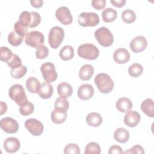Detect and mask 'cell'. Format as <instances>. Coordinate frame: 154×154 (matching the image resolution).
I'll return each instance as SVG.
<instances>
[{
  "label": "cell",
  "instance_id": "cell-32",
  "mask_svg": "<svg viewBox=\"0 0 154 154\" xmlns=\"http://www.w3.org/2000/svg\"><path fill=\"white\" fill-rule=\"evenodd\" d=\"M143 71V66L138 63H134L131 65L128 69V73L133 78L140 76Z\"/></svg>",
  "mask_w": 154,
  "mask_h": 154
},
{
  "label": "cell",
  "instance_id": "cell-30",
  "mask_svg": "<svg viewBox=\"0 0 154 154\" xmlns=\"http://www.w3.org/2000/svg\"><path fill=\"white\" fill-rule=\"evenodd\" d=\"M27 68L23 65H21L17 68L11 69L10 71L11 76L15 79H20L23 78L26 73Z\"/></svg>",
  "mask_w": 154,
  "mask_h": 154
},
{
  "label": "cell",
  "instance_id": "cell-27",
  "mask_svg": "<svg viewBox=\"0 0 154 154\" xmlns=\"http://www.w3.org/2000/svg\"><path fill=\"white\" fill-rule=\"evenodd\" d=\"M51 120L55 124H61L64 123L67 118V113L54 109L51 115Z\"/></svg>",
  "mask_w": 154,
  "mask_h": 154
},
{
  "label": "cell",
  "instance_id": "cell-41",
  "mask_svg": "<svg viewBox=\"0 0 154 154\" xmlns=\"http://www.w3.org/2000/svg\"><path fill=\"white\" fill-rule=\"evenodd\" d=\"M123 153H140V154H143V153H144V151L143 148L142 146H141L140 145H135L131 149H129L127 151H125V152H123Z\"/></svg>",
  "mask_w": 154,
  "mask_h": 154
},
{
  "label": "cell",
  "instance_id": "cell-3",
  "mask_svg": "<svg viewBox=\"0 0 154 154\" xmlns=\"http://www.w3.org/2000/svg\"><path fill=\"white\" fill-rule=\"evenodd\" d=\"M94 37L97 42L103 47L111 46L114 42V37L111 31L106 27L99 28L94 32Z\"/></svg>",
  "mask_w": 154,
  "mask_h": 154
},
{
  "label": "cell",
  "instance_id": "cell-19",
  "mask_svg": "<svg viewBox=\"0 0 154 154\" xmlns=\"http://www.w3.org/2000/svg\"><path fill=\"white\" fill-rule=\"evenodd\" d=\"M116 108L122 112H126L130 111L132 108L131 100L127 97H121L116 102Z\"/></svg>",
  "mask_w": 154,
  "mask_h": 154
},
{
  "label": "cell",
  "instance_id": "cell-22",
  "mask_svg": "<svg viewBox=\"0 0 154 154\" xmlns=\"http://www.w3.org/2000/svg\"><path fill=\"white\" fill-rule=\"evenodd\" d=\"M141 111L148 117H154V103L152 99L148 98L143 101L141 104Z\"/></svg>",
  "mask_w": 154,
  "mask_h": 154
},
{
  "label": "cell",
  "instance_id": "cell-10",
  "mask_svg": "<svg viewBox=\"0 0 154 154\" xmlns=\"http://www.w3.org/2000/svg\"><path fill=\"white\" fill-rule=\"evenodd\" d=\"M0 127L6 133L14 134L18 131L19 125L16 120L7 117L1 120Z\"/></svg>",
  "mask_w": 154,
  "mask_h": 154
},
{
  "label": "cell",
  "instance_id": "cell-42",
  "mask_svg": "<svg viewBox=\"0 0 154 154\" xmlns=\"http://www.w3.org/2000/svg\"><path fill=\"white\" fill-rule=\"evenodd\" d=\"M106 3L105 0H93L91 1V5L95 9L100 10L105 7Z\"/></svg>",
  "mask_w": 154,
  "mask_h": 154
},
{
  "label": "cell",
  "instance_id": "cell-26",
  "mask_svg": "<svg viewBox=\"0 0 154 154\" xmlns=\"http://www.w3.org/2000/svg\"><path fill=\"white\" fill-rule=\"evenodd\" d=\"M117 16L116 10L111 8H106L104 9L102 13V17L105 22L109 23L116 20Z\"/></svg>",
  "mask_w": 154,
  "mask_h": 154
},
{
  "label": "cell",
  "instance_id": "cell-11",
  "mask_svg": "<svg viewBox=\"0 0 154 154\" xmlns=\"http://www.w3.org/2000/svg\"><path fill=\"white\" fill-rule=\"evenodd\" d=\"M55 16L57 19L63 25H67L72 23L73 17L70 11L67 7H60L55 11Z\"/></svg>",
  "mask_w": 154,
  "mask_h": 154
},
{
  "label": "cell",
  "instance_id": "cell-4",
  "mask_svg": "<svg viewBox=\"0 0 154 154\" xmlns=\"http://www.w3.org/2000/svg\"><path fill=\"white\" fill-rule=\"evenodd\" d=\"M8 96L19 106L28 101L24 88L22 85L19 84H14L10 88Z\"/></svg>",
  "mask_w": 154,
  "mask_h": 154
},
{
  "label": "cell",
  "instance_id": "cell-46",
  "mask_svg": "<svg viewBox=\"0 0 154 154\" xmlns=\"http://www.w3.org/2000/svg\"><path fill=\"white\" fill-rule=\"evenodd\" d=\"M7 109V104L3 102H1V115H2L4 113L6 112Z\"/></svg>",
  "mask_w": 154,
  "mask_h": 154
},
{
  "label": "cell",
  "instance_id": "cell-15",
  "mask_svg": "<svg viewBox=\"0 0 154 154\" xmlns=\"http://www.w3.org/2000/svg\"><path fill=\"white\" fill-rule=\"evenodd\" d=\"M20 147V143L16 137H8L4 142V148L8 153L16 152Z\"/></svg>",
  "mask_w": 154,
  "mask_h": 154
},
{
  "label": "cell",
  "instance_id": "cell-9",
  "mask_svg": "<svg viewBox=\"0 0 154 154\" xmlns=\"http://www.w3.org/2000/svg\"><path fill=\"white\" fill-rule=\"evenodd\" d=\"M26 129L34 136L40 135L44 130L43 123L35 119H27L25 122Z\"/></svg>",
  "mask_w": 154,
  "mask_h": 154
},
{
  "label": "cell",
  "instance_id": "cell-39",
  "mask_svg": "<svg viewBox=\"0 0 154 154\" xmlns=\"http://www.w3.org/2000/svg\"><path fill=\"white\" fill-rule=\"evenodd\" d=\"M7 64L11 69H15L22 65V60L17 55L13 54L12 58L7 63Z\"/></svg>",
  "mask_w": 154,
  "mask_h": 154
},
{
  "label": "cell",
  "instance_id": "cell-6",
  "mask_svg": "<svg viewBox=\"0 0 154 154\" xmlns=\"http://www.w3.org/2000/svg\"><path fill=\"white\" fill-rule=\"evenodd\" d=\"M78 22L81 26L84 27L94 26L99 23V17L95 13L83 12L79 15Z\"/></svg>",
  "mask_w": 154,
  "mask_h": 154
},
{
  "label": "cell",
  "instance_id": "cell-1",
  "mask_svg": "<svg viewBox=\"0 0 154 154\" xmlns=\"http://www.w3.org/2000/svg\"><path fill=\"white\" fill-rule=\"evenodd\" d=\"M94 83L100 92L109 93L114 88V82L106 73H99L94 78Z\"/></svg>",
  "mask_w": 154,
  "mask_h": 154
},
{
  "label": "cell",
  "instance_id": "cell-13",
  "mask_svg": "<svg viewBox=\"0 0 154 154\" xmlns=\"http://www.w3.org/2000/svg\"><path fill=\"white\" fill-rule=\"evenodd\" d=\"M94 91L93 86L88 84L81 85L78 90V96L83 100H88L93 96Z\"/></svg>",
  "mask_w": 154,
  "mask_h": 154
},
{
  "label": "cell",
  "instance_id": "cell-35",
  "mask_svg": "<svg viewBox=\"0 0 154 154\" xmlns=\"http://www.w3.org/2000/svg\"><path fill=\"white\" fill-rule=\"evenodd\" d=\"M101 152L100 146L95 142H90L85 148V154H99Z\"/></svg>",
  "mask_w": 154,
  "mask_h": 154
},
{
  "label": "cell",
  "instance_id": "cell-33",
  "mask_svg": "<svg viewBox=\"0 0 154 154\" xmlns=\"http://www.w3.org/2000/svg\"><path fill=\"white\" fill-rule=\"evenodd\" d=\"M23 37L18 35L14 31H11L8 35V41L9 43L14 46H17L20 45L22 41Z\"/></svg>",
  "mask_w": 154,
  "mask_h": 154
},
{
  "label": "cell",
  "instance_id": "cell-38",
  "mask_svg": "<svg viewBox=\"0 0 154 154\" xmlns=\"http://www.w3.org/2000/svg\"><path fill=\"white\" fill-rule=\"evenodd\" d=\"M64 154H79L80 153V149L79 146L74 143H70L66 146L64 149Z\"/></svg>",
  "mask_w": 154,
  "mask_h": 154
},
{
  "label": "cell",
  "instance_id": "cell-5",
  "mask_svg": "<svg viewBox=\"0 0 154 154\" xmlns=\"http://www.w3.org/2000/svg\"><path fill=\"white\" fill-rule=\"evenodd\" d=\"M64 37V31L60 26L52 27L49 32L48 42L50 46L53 49L58 48L61 44Z\"/></svg>",
  "mask_w": 154,
  "mask_h": 154
},
{
  "label": "cell",
  "instance_id": "cell-29",
  "mask_svg": "<svg viewBox=\"0 0 154 154\" xmlns=\"http://www.w3.org/2000/svg\"><path fill=\"white\" fill-rule=\"evenodd\" d=\"M32 19V16L31 12L27 11H22L19 17V22L24 26L28 28L30 26Z\"/></svg>",
  "mask_w": 154,
  "mask_h": 154
},
{
  "label": "cell",
  "instance_id": "cell-20",
  "mask_svg": "<svg viewBox=\"0 0 154 154\" xmlns=\"http://www.w3.org/2000/svg\"><path fill=\"white\" fill-rule=\"evenodd\" d=\"M85 120L89 126L93 127H98L102 123V117L100 114L93 112L89 113L87 116Z\"/></svg>",
  "mask_w": 154,
  "mask_h": 154
},
{
  "label": "cell",
  "instance_id": "cell-28",
  "mask_svg": "<svg viewBox=\"0 0 154 154\" xmlns=\"http://www.w3.org/2000/svg\"><path fill=\"white\" fill-rule=\"evenodd\" d=\"M54 106L56 110L63 112H66L69 108V103L66 99L59 97L56 99Z\"/></svg>",
  "mask_w": 154,
  "mask_h": 154
},
{
  "label": "cell",
  "instance_id": "cell-25",
  "mask_svg": "<svg viewBox=\"0 0 154 154\" xmlns=\"http://www.w3.org/2000/svg\"><path fill=\"white\" fill-rule=\"evenodd\" d=\"M59 55L64 61H68L72 59L74 57V50L73 47L70 45L63 46L60 51Z\"/></svg>",
  "mask_w": 154,
  "mask_h": 154
},
{
  "label": "cell",
  "instance_id": "cell-16",
  "mask_svg": "<svg viewBox=\"0 0 154 154\" xmlns=\"http://www.w3.org/2000/svg\"><path fill=\"white\" fill-rule=\"evenodd\" d=\"M130 54L127 49L121 48L116 50L113 54V58L118 64H125L130 59Z\"/></svg>",
  "mask_w": 154,
  "mask_h": 154
},
{
  "label": "cell",
  "instance_id": "cell-2",
  "mask_svg": "<svg viewBox=\"0 0 154 154\" xmlns=\"http://www.w3.org/2000/svg\"><path fill=\"white\" fill-rule=\"evenodd\" d=\"M78 55L83 59L88 60H96L99 55V50L91 43H85L78 48Z\"/></svg>",
  "mask_w": 154,
  "mask_h": 154
},
{
  "label": "cell",
  "instance_id": "cell-43",
  "mask_svg": "<svg viewBox=\"0 0 154 154\" xmlns=\"http://www.w3.org/2000/svg\"><path fill=\"white\" fill-rule=\"evenodd\" d=\"M123 150L122 148L117 145H113L111 146L109 149L108 153L109 154H116V153H123Z\"/></svg>",
  "mask_w": 154,
  "mask_h": 154
},
{
  "label": "cell",
  "instance_id": "cell-8",
  "mask_svg": "<svg viewBox=\"0 0 154 154\" xmlns=\"http://www.w3.org/2000/svg\"><path fill=\"white\" fill-rule=\"evenodd\" d=\"M40 71L45 82L51 83L55 81L58 76L55 66L51 62L43 63L40 67Z\"/></svg>",
  "mask_w": 154,
  "mask_h": 154
},
{
  "label": "cell",
  "instance_id": "cell-17",
  "mask_svg": "<svg viewBox=\"0 0 154 154\" xmlns=\"http://www.w3.org/2000/svg\"><path fill=\"white\" fill-rule=\"evenodd\" d=\"M53 92L54 89L52 85L50 83L45 82L41 84L37 93L41 98L47 99L52 96Z\"/></svg>",
  "mask_w": 154,
  "mask_h": 154
},
{
  "label": "cell",
  "instance_id": "cell-24",
  "mask_svg": "<svg viewBox=\"0 0 154 154\" xmlns=\"http://www.w3.org/2000/svg\"><path fill=\"white\" fill-rule=\"evenodd\" d=\"M40 85L38 80L34 77H30L26 81V89L31 93H37Z\"/></svg>",
  "mask_w": 154,
  "mask_h": 154
},
{
  "label": "cell",
  "instance_id": "cell-18",
  "mask_svg": "<svg viewBox=\"0 0 154 154\" xmlns=\"http://www.w3.org/2000/svg\"><path fill=\"white\" fill-rule=\"evenodd\" d=\"M57 93L59 96L63 98H68L72 94V87L67 82H63L60 83L57 86Z\"/></svg>",
  "mask_w": 154,
  "mask_h": 154
},
{
  "label": "cell",
  "instance_id": "cell-7",
  "mask_svg": "<svg viewBox=\"0 0 154 154\" xmlns=\"http://www.w3.org/2000/svg\"><path fill=\"white\" fill-rule=\"evenodd\" d=\"M45 41L43 34L38 31H32L26 34L25 42L26 45L34 48H38Z\"/></svg>",
  "mask_w": 154,
  "mask_h": 154
},
{
  "label": "cell",
  "instance_id": "cell-44",
  "mask_svg": "<svg viewBox=\"0 0 154 154\" xmlns=\"http://www.w3.org/2000/svg\"><path fill=\"white\" fill-rule=\"evenodd\" d=\"M110 2L114 6L118 8L123 7L126 2V0H115V1H110Z\"/></svg>",
  "mask_w": 154,
  "mask_h": 154
},
{
  "label": "cell",
  "instance_id": "cell-37",
  "mask_svg": "<svg viewBox=\"0 0 154 154\" xmlns=\"http://www.w3.org/2000/svg\"><path fill=\"white\" fill-rule=\"evenodd\" d=\"M49 55V49L48 48L44 45L40 46L37 49L35 52V57L37 58L40 60L45 59Z\"/></svg>",
  "mask_w": 154,
  "mask_h": 154
},
{
  "label": "cell",
  "instance_id": "cell-36",
  "mask_svg": "<svg viewBox=\"0 0 154 154\" xmlns=\"http://www.w3.org/2000/svg\"><path fill=\"white\" fill-rule=\"evenodd\" d=\"M1 57L0 59L2 61H4L6 63L12 58L13 54L11 51L5 46H1Z\"/></svg>",
  "mask_w": 154,
  "mask_h": 154
},
{
  "label": "cell",
  "instance_id": "cell-12",
  "mask_svg": "<svg viewBox=\"0 0 154 154\" xmlns=\"http://www.w3.org/2000/svg\"><path fill=\"white\" fill-rule=\"evenodd\" d=\"M147 46L146 38L141 35H138L134 38L129 45L131 51L135 53L143 52Z\"/></svg>",
  "mask_w": 154,
  "mask_h": 154
},
{
  "label": "cell",
  "instance_id": "cell-31",
  "mask_svg": "<svg viewBox=\"0 0 154 154\" xmlns=\"http://www.w3.org/2000/svg\"><path fill=\"white\" fill-rule=\"evenodd\" d=\"M122 19L126 23H132L136 19V14L133 10L126 9L122 13Z\"/></svg>",
  "mask_w": 154,
  "mask_h": 154
},
{
  "label": "cell",
  "instance_id": "cell-40",
  "mask_svg": "<svg viewBox=\"0 0 154 154\" xmlns=\"http://www.w3.org/2000/svg\"><path fill=\"white\" fill-rule=\"evenodd\" d=\"M14 31L19 35L24 37L28 33V28L22 25L19 21H17L14 25Z\"/></svg>",
  "mask_w": 154,
  "mask_h": 154
},
{
  "label": "cell",
  "instance_id": "cell-45",
  "mask_svg": "<svg viewBox=\"0 0 154 154\" xmlns=\"http://www.w3.org/2000/svg\"><path fill=\"white\" fill-rule=\"evenodd\" d=\"M30 3L31 5L35 8H40L43 5V1L42 0H34L30 1Z\"/></svg>",
  "mask_w": 154,
  "mask_h": 154
},
{
  "label": "cell",
  "instance_id": "cell-34",
  "mask_svg": "<svg viewBox=\"0 0 154 154\" xmlns=\"http://www.w3.org/2000/svg\"><path fill=\"white\" fill-rule=\"evenodd\" d=\"M34 111V106L29 101L26 102L20 106L19 111L20 113L24 116H27L31 114Z\"/></svg>",
  "mask_w": 154,
  "mask_h": 154
},
{
  "label": "cell",
  "instance_id": "cell-21",
  "mask_svg": "<svg viewBox=\"0 0 154 154\" xmlns=\"http://www.w3.org/2000/svg\"><path fill=\"white\" fill-rule=\"evenodd\" d=\"M94 73V68L90 64L83 65L79 72V77L82 81H88L91 79Z\"/></svg>",
  "mask_w": 154,
  "mask_h": 154
},
{
  "label": "cell",
  "instance_id": "cell-14",
  "mask_svg": "<svg viewBox=\"0 0 154 154\" xmlns=\"http://www.w3.org/2000/svg\"><path fill=\"white\" fill-rule=\"evenodd\" d=\"M141 116L140 114L135 111H129L124 117V123L129 127H135L140 122Z\"/></svg>",
  "mask_w": 154,
  "mask_h": 154
},
{
  "label": "cell",
  "instance_id": "cell-23",
  "mask_svg": "<svg viewBox=\"0 0 154 154\" xmlns=\"http://www.w3.org/2000/svg\"><path fill=\"white\" fill-rule=\"evenodd\" d=\"M114 138L119 143H126L129 138V132L123 128H117L114 132Z\"/></svg>",
  "mask_w": 154,
  "mask_h": 154
}]
</instances>
